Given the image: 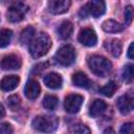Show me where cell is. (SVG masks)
<instances>
[{"label":"cell","instance_id":"obj_1","mask_svg":"<svg viewBox=\"0 0 134 134\" xmlns=\"http://www.w3.org/2000/svg\"><path fill=\"white\" fill-rule=\"evenodd\" d=\"M51 44L52 43L49 36L43 32L36 39H32V41L29 43V53L35 59L41 58L49 51Z\"/></svg>","mask_w":134,"mask_h":134},{"label":"cell","instance_id":"obj_2","mask_svg":"<svg viewBox=\"0 0 134 134\" xmlns=\"http://www.w3.org/2000/svg\"><path fill=\"white\" fill-rule=\"evenodd\" d=\"M88 65L90 67V70L97 76H107L111 69H112V64L111 62L100 55H92L88 60Z\"/></svg>","mask_w":134,"mask_h":134},{"label":"cell","instance_id":"obj_3","mask_svg":"<svg viewBox=\"0 0 134 134\" xmlns=\"http://www.w3.org/2000/svg\"><path fill=\"white\" fill-rule=\"evenodd\" d=\"M59 120L55 116H37L32 120V127L40 132H52L58 128Z\"/></svg>","mask_w":134,"mask_h":134},{"label":"cell","instance_id":"obj_4","mask_svg":"<svg viewBox=\"0 0 134 134\" xmlns=\"http://www.w3.org/2000/svg\"><path fill=\"white\" fill-rule=\"evenodd\" d=\"M54 59L59 64L63 66H69L75 60V51L72 46L65 45L55 52Z\"/></svg>","mask_w":134,"mask_h":134},{"label":"cell","instance_id":"obj_5","mask_svg":"<svg viewBox=\"0 0 134 134\" xmlns=\"http://www.w3.org/2000/svg\"><path fill=\"white\" fill-rule=\"evenodd\" d=\"M27 10H28V6L25 5L24 3L17 2L15 4H12L9 6V8L7 9V13H6L7 20L9 22H13V23L19 22V21L23 20Z\"/></svg>","mask_w":134,"mask_h":134},{"label":"cell","instance_id":"obj_6","mask_svg":"<svg viewBox=\"0 0 134 134\" xmlns=\"http://www.w3.org/2000/svg\"><path fill=\"white\" fill-rule=\"evenodd\" d=\"M84 97L80 94H70L65 98V110L68 113H76L80 111Z\"/></svg>","mask_w":134,"mask_h":134},{"label":"cell","instance_id":"obj_7","mask_svg":"<svg viewBox=\"0 0 134 134\" xmlns=\"http://www.w3.org/2000/svg\"><path fill=\"white\" fill-rule=\"evenodd\" d=\"M79 42L85 46H94L97 42L96 34L91 28H83L79 34Z\"/></svg>","mask_w":134,"mask_h":134},{"label":"cell","instance_id":"obj_8","mask_svg":"<svg viewBox=\"0 0 134 134\" xmlns=\"http://www.w3.org/2000/svg\"><path fill=\"white\" fill-rule=\"evenodd\" d=\"M21 59L16 54L5 55L0 62V66L4 70H17L21 67Z\"/></svg>","mask_w":134,"mask_h":134},{"label":"cell","instance_id":"obj_9","mask_svg":"<svg viewBox=\"0 0 134 134\" xmlns=\"http://www.w3.org/2000/svg\"><path fill=\"white\" fill-rule=\"evenodd\" d=\"M87 10L94 18H98L106 12V3L104 0H90L87 5Z\"/></svg>","mask_w":134,"mask_h":134},{"label":"cell","instance_id":"obj_10","mask_svg":"<svg viewBox=\"0 0 134 134\" xmlns=\"http://www.w3.org/2000/svg\"><path fill=\"white\" fill-rule=\"evenodd\" d=\"M70 0H49L48 9L53 15L64 14L68 10L70 6Z\"/></svg>","mask_w":134,"mask_h":134},{"label":"cell","instance_id":"obj_11","mask_svg":"<svg viewBox=\"0 0 134 134\" xmlns=\"http://www.w3.org/2000/svg\"><path fill=\"white\" fill-rule=\"evenodd\" d=\"M116 106L119 110V112L124 115L130 113L133 108H134V104H133V97L129 94H125L121 95L120 97H118L117 102H116Z\"/></svg>","mask_w":134,"mask_h":134},{"label":"cell","instance_id":"obj_12","mask_svg":"<svg viewBox=\"0 0 134 134\" xmlns=\"http://www.w3.org/2000/svg\"><path fill=\"white\" fill-rule=\"evenodd\" d=\"M41 93V87L35 80H29L24 87V94L28 99H36Z\"/></svg>","mask_w":134,"mask_h":134},{"label":"cell","instance_id":"obj_13","mask_svg":"<svg viewBox=\"0 0 134 134\" xmlns=\"http://www.w3.org/2000/svg\"><path fill=\"white\" fill-rule=\"evenodd\" d=\"M43 82H44L45 86L50 89H59V88H61V86L63 84V79L59 73L50 72L44 76Z\"/></svg>","mask_w":134,"mask_h":134},{"label":"cell","instance_id":"obj_14","mask_svg":"<svg viewBox=\"0 0 134 134\" xmlns=\"http://www.w3.org/2000/svg\"><path fill=\"white\" fill-rule=\"evenodd\" d=\"M20 83V77L17 75H6L0 82V89L2 91H12L18 87Z\"/></svg>","mask_w":134,"mask_h":134},{"label":"cell","instance_id":"obj_15","mask_svg":"<svg viewBox=\"0 0 134 134\" xmlns=\"http://www.w3.org/2000/svg\"><path fill=\"white\" fill-rule=\"evenodd\" d=\"M104 46L108 52H110L114 58H118L121 53V42L117 39H108L105 41Z\"/></svg>","mask_w":134,"mask_h":134},{"label":"cell","instance_id":"obj_16","mask_svg":"<svg viewBox=\"0 0 134 134\" xmlns=\"http://www.w3.org/2000/svg\"><path fill=\"white\" fill-rule=\"evenodd\" d=\"M106 109H107V104L104 100H102V99H95L91 104V106L89 108V114L92 117H97V116L102 115L106 111Z\"/></svg>","mask_w":134,"mask_h":134},{"label":"cell","instance_id":"obj_17","mask_svg":"<svg viewBox=\"0 0 134 134\" xmlns=\"http://www.w3.org/2000/svg\"><path fill=\"white\" fill-rule=\"evenodd\" d=\"M72 83L80 87V88H89L91 86V81L89 80V77L84 73V72H76L72 75Z\"/></svg>","mask_w":134,"mask_h":134},{"label":"cell","instance_id":"obj_18","mask_svg":"<svg viewBox=\"0 0 134 134\" xmlns=\"http://www.w3.org/2000/svg\"><path fill=\"white\" fill-rule=\"evenodd\" d=\"M73 31V25L70 21H63L58 28V35L62 40H67L71 37Z\"/></svg>","mask_w":134,"mask_h":134},{"label":"cell","instance_id":"obj_19","mask_svg":"<svg viewBox=\"0 0 134 134\" xmlns=\"http://www.w3.org/2000/svg\"><path fill=\"white\" fill-rule=\"evenodd\" d=\"M102 27H103V29H104L106 32H109V34L119 32V31H121V30L124 29V26H122L120 23H118V22H116V21H114V20H111V19L106 20V21L103 23Z\"/></svg>","mask_w":134,"mask_h":134},{"label":"cell","instance_id":"obj_20","mask_svg":"<svg viewBox=\"0 0 134 134\" xmlns=\"http://www.w3.org/2000/svg\"><path fill=\"white\" fill-rule=\"evenodd\" d=\"M35 32H36V30L31 26H28L25 29H23L21 35H20V42H21V44H23V45L24 44H29L32 41L34 37H35Z\"/></svg>","mask_w":134,"mask_h":134},{"label":"cell","instance_id":"obj_21","mask_svg":"<svg viewBox=\"0 0 134 134\" xmlns=\"http://www.w3.org/2000/svg\"><path fill=\"white\" fill-rule=\"evenodd\" d=\"M58 104H59V99L54 95H46L43 99V107L46 110H50V111L54 110L58 107Z\"/></svg>","mask_w":134,"mask_h":134},{"label":"cell","instance_id":"obj_22","mask_svg":"<svg viewBox=\"0 0 134 134\" xmlns=\"http://www.w3.org/2000/svg\"><path fill=\"white\" fill-rule=\"evenodd\" d=\"M13 31L10 29H1L0 30V48L6 47L12 40Z\"/></svg>","mask_w":134,"mask_h":134},{"label":"cell","instance_id":"obj_23","mask_svg":"<svg viewBox=\"0 0 134 134\" xmlns=\"http://www.w3.org/2000/svg\"><path fill=\"white\" fill-rule=\"evenodd\" d=\"M116 89H117V85H116L113 81H111V82L107 83L104 87H102V88L99 89V92H100L103 95L107 96V97H111V96L115 93Z\"/></svg>","mask_w":134,"mask_h":134},{"label":"cell","instance_id":"obj_24","mask_svg":"<svg viewBox=\"0 0 134 134\" xmlns=\"http://www.w3.org/2000/svg\"><path fill=\"white\" fill-rule=\"evenodd\" d=\"M20 105H21V99L17 94H13L7 98V106L12 111L18 110L20 108Z\"/></svg>","mask_w":134,"mask_h":134},{"label":"cell","instance_id":"obj_25","mask_svg":"<svg viewBox=\"0 0 134 134\" xmlns=\"http://www.w3.org/2000/svg\"><path fill=\"white\" fill-rule=\"evenodd\" d=\"M122 79L126 81V83H132L133 81V65L128 64L125 66L122 70Z\"/></svg>","mask_w":134,"mask_h":134},{"label":"cell","instance_id":"obj_26","mask_svg":"<svg viewBox=\"0 0 134 134\" xmlns=\"http://www.w3.org/2000/svg\"><path fill=\"white\" fill-rule=\"evenodd\" d=\"M69 132L70 133H81V134H84V133H90V129L87 126H85V125L77 124V125L72 126L69 129Z\"/></svg>","mask_w":134,"mask_h":134},{"label":"cell","instance_id":"obj_27","mask_svg":"<svg viewBox=\"0 0 134 134\" xmlns=\"http://www.w3.org/2000/svg\"><path fill=\"white\" fill-rule=\"evenodd\" d=\"M133 19V8L131 5H128L125 9V20L127 24H130Z\"/></svg>","mask_w":134,"mask_h":134},{"label":"cell","instance_id":"obj_28","mask_svg":"<svg viewBox=\"0 0 134 134\" xmlns=\"http://www.w3.org/2000/svg\"><path fill=\"white\" fill-rule=\"evenodd\" d=\"M13 133V128L9 124L3 122L0 124V134H10Z\"/></svg>","mask_w":134,"mask_h":134},{"label":"cell","instance_id":"obj_29","mask_svg":"<svg viewBox=\"0 0 134 134\" xmlns=\"http://www.w3.org/2000/svg\"><path fill=\"white\" fill-rule=\"evenodd\" d=\"M133 131V124L132 122H127V124H124L120 128V133H132Z\"/></svg>","mask_w":134,"mask_h":134},{"label":"cell","instance_id":"obj_30","mask_svg":"<svg viewBox=\"0 0 134 134\" xmlns=\"http://www.w3.org/2000/svg\"><path fill=\"white\" fill-rule=\"evenodd\" d=\"M88 10H87V7L85 6V7H82L81 8V10H80V13H79V15H80V17L81 18H86L87 16H88Z\"/></svg>","mask_w":134,"mask_h":134},{"label":"cell","instance_id":"obj_31","mask_svg":"<svg viewBox=\"0 0 134 134\" xmlns=\"http://www.w3.org/2000/svg\"><path fill=\"white\" fill-rule=\"evenodd\" d=\"M133 43H131L130 44V46H129V49H128V57H129V59H133Z\"/></svg>","mask_w":134,"mask_h":134},{"label":"cell","instance_id":"obj_32","mask_svg":"<svg viewBox=\"0 0 134 134\" xmlns=\"http://www.w3.org/2000/svg\"><path fill=\"white\" fill-rule=\"evenodd\" d=\"M3 4H15V3H17V1L18 0H0Z\"/></svg>","mask_w":134,"mask_h":134},{"label":"cell","instance_id":"obj_33","mask_svg":"<svg viewBox=\"0 0 134 134\" xmlns=\"http://www.w3.org/2000/svg\"><path fill=\"white\" fill-rule=\"evenodd\" d=\"M5 115V109L2 104H0V118H2Z\"/></svg>","mask_w":134,"mask_h":134},{"label":"cell","instance_id":"obj_34","mask_svg":"<svg viewBox=\"0 0 134 134\" xmlns=\"http://www.w3.org/2000/svg\"><path fill=\"white\" fill-rule=\"evenodd\" d=\"M109 132H110V133H114V131H113L111 128H108V129H106V130L104 131V133H109Z\"/></svg>","mask_w":134,"mask_h":134}]
</instances>
